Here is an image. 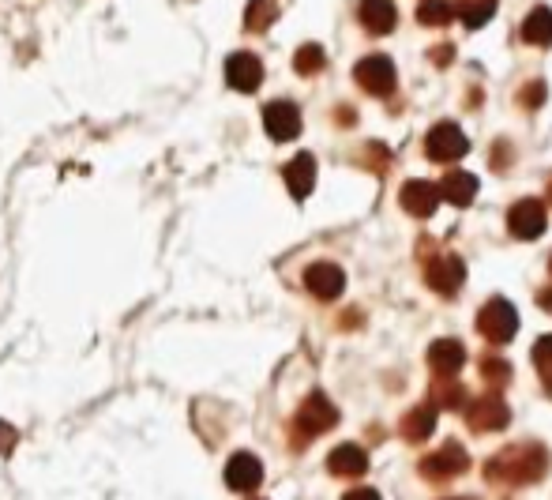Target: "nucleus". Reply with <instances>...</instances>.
Segmentation results:
<instances>
[{
    "label": "nucleus",
    "instance_id": "f257e3e1",
    "mask_svg": "<svg viewBox=\"0 0 552 500\" xmlns=\"http://www.w3.org/2000/svg\"><path fill=\"white\" fill-rule=\"evenodd\" d=\"M549 467V455L541 444H515V448H504L500 455H492L485 474L489 482H507V485H530L537 482Z\"/></svg>",
    "mask_w": 552,
    "mask_h": 500
},
{
    "label": "nucleus",
    "instance_id": "f03ea898",
    "mask_svg": "<svg viewBox=\"0 0 552 500\" xmlns=\"http://www.w3.org/2000/svg\"><path fill=\"white\" fill-rule=\"evenodd\" d=\"M338 422V410H335V403L327 399V395H308L305 403H301V410H297V418H293V444L301 448V444H308L312 437H320V433H327L331 425Z\"/></svg>",
    "mask_w": 552,
    "mask_h": 500
},
{
    "label": "nucleus",
    "instance_id": "7ed1b4c3",
    "mask_svg": "<svg viewBox=\"0 0 552 500\" xmlns=\"http://www.w3.org/2000/svg\"><path fill=\"white\" fill-rule=\"evenodd\" d=\"M477 331H481L489 343H511V339H515V331H519L515 305L504 301V297H492V301H485V309L477 313Z\"/></svg>",
    "mask_w": 552,
    "mask_h": 500
},
{
    "label": "nucleus",
    "instance_id": "20e7f679",
    "mask_svg": "<svg viewBox=\"0 0 552 500\" xmlns=\"http://www.w3.org/2000/svg\"><path fill=\"white\" fill-rule=\"evenodd\" d=\"M353 79L365 87L368 94H376V98H387V94L395 91V64H391V57H380V53H372V57H365V61H357V68H353Z\"/></svg>",
    "mask_w": 552,
    "mask_h": 500
},
{
    "label": "nucleus",
    "instance_id": "39448f33",
    "mask_svg": "<svg viewBox=\"0 0 552 500\" xmlns=\"http://www.w3.org/2000/svg\"><path fill=\"white\" fill-rule=\"evenodd\" d=\"M425 151H429L432 162H455V158H462L470 151V140H466V132L459 125L444 121V125H436L425 136Z\"/></svg>",
    "mask_w": 552,
    "mask_h": 500
},
{
    "label": "nucleus",
    "instance_id": "423d86ee",
    "mask_svg": "<svg viewBox=\"0 0 552 500\" xmlns=\"http://www.w3.org/2000/svg\"><path fill=\"white\" fill-rule=\"evenodd\" d=\"M545 226H549V215H545V204L541 200H519V204L507 211V230L519 237V241L541 237Z\"/></svg>",
    "mask_w": 552,
    "mask_h": 500
},
{
    "label": "nucleus",
    "instance_id": "0eeeda50",
    "mask_svg": "<svg viewBox=\"0 0 552 500\" xmlns=\"http://www.w3.org/2000/svg\"><path fill=\"white\" fill-rule=\"evenodd\" d=\"M425 279H429V286L436 290V294L455 297L462 290V282H466V267H462L459 256H447V252H440V256L425 267Z\"/></svg>",
    "mask_w": 552,
    "mask_h": 500
},
{
    "label": "nucleus",
    "instance_id": "6e6552de",
    "mask_svg": "<svg viewBox=\"0 0 552 500\" xmlns=\"http://www.w3.org/2000/svg\"><path fill=\"white\" fill-rule=\"evenodd\" d=\"M507 418H511V410H507L500 395H485V399L470 403V410H466V422H470L474 433H496V429L507 425Z\"/></svg>",
    "mask_w": 552,
    "mask_h": 500
},
{
    "label": "nucleus",
    "instance_id": "1a4fd4ad",
    "mask_svg": "<svg viewBox=\"0 0 552 500\" xmlns=\"http://www.w3.org/2000/svg\"><path fill=\"white\" fill-rule=\"evenodd\" d=\"M466 452H462L459 444L451 440V444H444L440 452H432V455H425L421 459V474L425 478H432V482H447V478H455V474H462L466 470Z\"/></svg>",
    "mask_w": 552,
    "mask_h": 500
},
{
    "label": "nucleus",
    "instance_id": "9d476101",
    "mask_svg": "<svg viewBox=\"0 0 552 500\" xmlns=\"http://www.w3.org/2000/svg\"><path fill=\"white\" fill-rule=\"evenodd\" d=\"M305 286L312 297H320V301H335V297L346 290V275H342V267L338 264L320 260V264H312L305 271Z\"/></svg>",
    "mask_w": 552,
    "mask_h": 500
},
{
    "label": "nucleus",
    "instance_id": "9b49d317",
    "mask_svg": "<svg viewBox=\"0 0 552 500\" xmlns=\"http://www.w3.org/2000/svg\"><path fill=\"white\" fill-rule=\"evenodd\" d=\"M260 482H263V463L252 452H237L226 463V485H230L233 493H252V489H260Z\"/></svg>",
    "mask_w": 552,
    "mask_h": 500
},
{
    "label": "nucleus",
    "instance_id": "f8f14e48",
    "mask_svg": "<svg viewBox=\"0 0 552 500\" xmlns=\"http://www.w3.org/2000/svg\"><path fill=\"white\" fill-rule=\"evenodd\" d=\"M226 83H230L233 91H245V94L256 91L263 83L260 57L256 53H233L230 61H226Z\"/></svg>",
    "mask_w": 552,
    "mask_h": 500
},
{
    "label": "nucleus",
    "instance_id": "ddd939ff",
    "mask_svg": "<svg viewBox=\"0 0 552 500\" xmlns=\"http://www.w3.org/2000/svg\"><path fill=\"white\" fill-rule=\"evenodd\" d=\"M263 125L271 132V140L286 143L301 132V110H297L293 102H271V106L263 110Z\"/></svg>",
    "mask_w": 552,
    "mask_h": 500
},
{
    "label": "nucleus",
    "instance_id": "4468645a",
    "mask_svg": "<svg viewBox=\"0 0 552 500\" xmlns=\"http://www.w3.org/2000/svg\"><path fill=\"white\" fill-rule=\"evenodd\" d=\"M436 204H440V188L429 185V181H406L402 185V207L417 219H429Z\"/></svg>",
    "mask_w": 552,
    "mask_h": 500
},
{
    "label": "nucleus",
    "instance_id": "2eb2a0df",
    "mask_svg": "<svg viewBox=\"0 0 552 500\" xmlns=\"http://www.w3.org/2000/svg\"><path fill=\"white\" fill-rule=\"evenodd\" d=\"M466 361V350H462L459 339H436L429 346V365L436 376H455Z\"/></svg>",
    "mask_w": 552,
    "mask_h": 500
},
{
    "label": "nucleus",
    "instance_id": "dca6fc26",
    "mask_svg": "<svg viewBox=\"0 0 552 500\" xmlns=\"http://www.w3.org/2000/svg\"><path fill=\"white\" fill-rule=\"evenodd\" d=\"M361 23H365L368 34H391L395 23H399V12L391 0H361Z\"/></svg>",
    "mask_w": 552,
    "mask_h": 500
},
{
    "label": "nucleus",
    "instance_id": "f3484780",
    "mask_svg": "<svg viewBox=\"0 0 552 500\" xmlns=\"http://www.w3.org/2000/svg\"><path fill=\"white\" fill-rule=\"evenodd\" d=\"M327 470L338 474V478H361L368 470V455L365 448H357V444H342L335 452L327 455Z\"/></svg>",
    "mask_w": 552,
    "mask_h": 500
},
{
    "label": "nucleus",
    "instance_id": "a211bd4d",
    "mask_svg": "<svg viewBox=\"0 0 552 500\" xmlns=\"http://www.w3.org/2000/svg\"><path fill=\"white\" fill-rule=\"evenodd\" d=\"M440 200H447V204H455V207H470L474 204V196H477V177L474 173H447L444 181H440Z\"/></svg>",
    "mask_w": 552,
    "mask_h": 500
},
{
    "label": "nucleus",
    "instance_id": "6ab92c4d",
    "mask_svg": "<svg viewBox=\"0 0 552 500\" xmlns=\"http://www.w3.org/2000/svg\"><path fill=\"white\" fill-rule=\"evenodd\" d=\"M286 185H290V192H293V200H305L308 192H312V185H316V158L312 155H297L286 166Z\"/></svg>",
    "mask_w": 552,
    "mask_h": 500
},
{
    "label": "nucleus",
    "instance_id": "aec40b11",
    "mask_svg": "<svg viewBox=\"0 0 552 500\" xmlns=\"http://www.w3.org/2000/svg\"><path fill=\"white\" fill-rule=\"evenodd\" d=\"M522 38L530 42V46H552V12L549 8H534L526 23H522Z\"/></svg>",
    "mask_w": 552,
    "mask_h": 500
},
{
    "label": "nucleus",
    "instance_id": "412c9836",
    "mask_svg": "<svg viewBox=\"0 0 552 500\" xmlns=\"http://www.w3.org/2000/svg\"><path fill=\"white\" fill-rule=\"evenodd\" d=\"M492 12H496V0H459V4H455V16H459L470 31L485 27L492 19Z\"/></svg>",
    "mask_w": 552,
    "mask_h": 500
},
{
    "label": "nucleus",
    "instance_id": "4be33fe9",
    "mask_svg": "<svg viewBox=\"0 0 552 500\" xmlns=\"http://www.w3.org/2000/svg\"><path fill=\"white\" fill-rule=\"evenodd\" d=\"M432 425H436V414H432V407H414L406 418H402V437L406 440H425L432 433Z\"/></svg>",
    "mask_w": 552,
    "mask_h": 500
},
{
    "label": "nucleus",
    "instance_id": "5701e85b",
    "mask_svg": "<svg viewBox=\"0 0 552 500\" xmlns=\"http://www.w3.org/2000/svg\"><path fill=\"white\" fill-rule=\"evenodd\" d=\"M278 19V4L275 0H248V8H245V27L248 31H267L271 23Z\"/></svg>",
    "mask_w": 552,
    "mask_h": 500
},
{
    "label": "nucleus",
    "instance_id": "b1692460",
    "mask_svg": "<svg viewBox=\"0 0 552 500\" xmlns=\"http://www.w3.org/2000/svg\"><path fill=\"white\" fill-rule=\"evenodd\" d=\"M417 19H421L425 27H447V23L455 19V4H451V0H421Z\"/></svg>",
    "mask_w": 552,
    "mask_h": 500
},
{
    "label": "nucleus",
    "instance_id": "393cba45",
    "mask_svg": "<svg viewBox=\"0 0 552 500\" xmlns=\"http://www.w3.org/2000/svg\"><path fill=\"white\" fill-rule=\"evenodd\" d=\"M323 64H327V53H323L316 42H308V46L297 49V57H293V68L301 72V76H316Z\"/></svg>",
    "mask_w": 552,
    "mask_h": 500
},
{
    "label": "nucleus",
    "instance_id": "a878e982",
    "mask_svg": "<svg viewBox=\"0 0 552 500\" xmlns=\"http://www.w3.org/2000/svg\"><path fill=\"white\" fill-rule=\"evenodd\" d=\"M455 376H440L436 380V403L432 407H444V410H459L462 403H466V391L459 388V384H451Z\"/></svg>",
    "mask_w": 552,
    "mask_h": 500
},
{
    "label": "nucleus",
    "instance_id": "bb28decb",
    "mask_svg": "<svg viewBox=\"0 0 552 500\" xmlns=\"http://www.w3.org/2000/svg\"><path fill=\"white\" fill-rule=\"evenodd\" d=\"M534 365H537V373H541L545 391L552 395V335H545V339L534 346Z\"/></svg>",
    "mask_w": 552,
    "mask_h": 500
},
{
    "label": "nucleus",
    "instance_id": "cd10ccee",
    "mask_svg": "<svg viewBox=\"0 0 552 500\" xmlns=\"http://www.w3.org/2000/svg\"><path fill=\"white\" fill-rule=\"evenodd\" d=\"M481 373H485L489 384H507V380H511V365H507V361L489 358V361H481Z\"/></svg>",
    "mask_w": 552,
    "mask_h": 500
},
{
    "label": "nucleus",
    "instance_id": "c85d7f7f",
    "mask_svg": "<svg viewBox=\"0 0 552 500\" xmlns=\"http://www.w3.org/2000/svg\"><path fill=\"white\" fill-rule=\"evenodd\" d=\"M541 98H545V83H534V87H522L519 102L526 106V110H537L541 106Z\"/></svg>",
    "mask_w": 552,
    "mask_h": 500
},
{
    "label": "nucleus",
    "instance_id": "c756f323",
    "mask_svg": "<svg viewBox=\"0 0 552 500\" xmlns=\"http://www.w3.org/2000/svg\"><path fill=\"white\" fill-rule=\"evenodd\" d=\"M16 440H19V433L12 429L8 422H0V455H8L12 448H16Z\"/></svg>",
    "mask_w": 552,
    "mask_h": 500
},
{
    "label": "nucleus",
    "instance_id": "7c9ffc66",
    "mask_svg": "<svg viewBox=\"0 0 552 500\" xmlns=\"http://www.w3.org/2000/svg\"><path fill=\"white\" fill-rule=\"evenodd\" d=\"M342 500H380V493L376 489H350Z\"/></svg>",
    "mask_w": 552,
    "mask_h": 500
},
{
    "label": "nucleus",
    "instance_id": "2f4dec72",
    "mask_svg": "<svg viewBox=\"0 0 552 500\" xmlns=\"http://www.w3.org/2000/svg\"><path fill=\"white\" fill-rule=\"evenodd\" d=\"M549 196H552V181H549Z\"/></svg>",
    "mask_w": 552,
    "mask_h": 500
},
{
    "label": "nucleus",
    "instance_id": "473e14b6",
    "mask_svg": "<svg viewBox=\"0 0 552 500\" xmlns=\"http://www.w3.org/2000/svg\"><path fill=\"white\" fill-rule=\"evenodd\" d=\"M549 271H552V260H549Z\"/></svg>",
    "mask_w": 552,
    "mask_h": 500
}]
</instances>
